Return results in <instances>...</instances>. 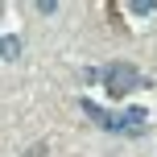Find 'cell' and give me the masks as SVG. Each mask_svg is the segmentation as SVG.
<instances>
[{
  "label": "cell",
  "mask_w": 157,
  "mask_h": 157,
  "mask_svg": "<svg viewBox=\"0 0 157 157\" xmlns=\"http://www.w3.org/2000/svg\"><path fill=\"white\" fill-rule=\"evenodd\" d=\"M103 87H108L112 95H128L132 87H141V75L128 62H112V66H103Z\"/></svg>",
  "instance_id": "obj_1"
},
{
  "label": "cell",
  "mask_w": 157,
  "mask_h": 157,
  "mask_svg": "<svg viewBox=\"0 0 157 157\" xmlns=\"http://www.w3.org/2000/svg\"><path fill=\"white\" fill-rule=\"evenodd\" d=\"M128 8H132V13H153L157 4H153V0H136V4H128Z\"/></svg>",
  "instance_id": "obj_3"
},
{
  "label": "cell",
  "mask_w": 157,
  "mask_h": 157,
  "mask_svg": "<svg viewBox=\"0 0 157 157\" xmlns=\"http://www.w3.org/2000/svg\"><path fill=\"white\" fill-rule=\"evenodd\" d=\"M0 58H21V37H0Z\"/></svg>",
  "instance_id": "obj_2"
}]
</instances>
